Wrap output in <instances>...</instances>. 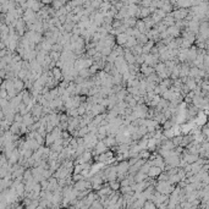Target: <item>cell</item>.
I'll use <instances>...</instances> for the list:
<instances>
[{"label":"cell","instance_id":"obj_7","mask_svg":"<svg viewBox=\"0 0 209 209\" xmlns=\"http://www.w3.org/2000/svg\"><path fill=\"white\" fill-rule=\"evenodd\" d=\"M169 105H170V100H168V99H164V98L162 97L160 102H159V104L157 105L155 109H157V110H159V111H162V110H164V109H165V108H168Z\"/></svg>","mask_w":209,"mask_h":209},{"label":"cell","instance_id":"obj_1","mask_svg":"<svg viewBox=\"0 0 209 209\" xmlns=\"http://www.w3.org/2000/svg\"><path fill=\"white\" fill-rule=\"evenodd\" d=\"M157 191H159L160 193H164V195H170L171 192L174 191L175 188V185L170 183L169 181H158L157 180V186H155Z\"/></svg>","mask_w":209,"mask_h":209},{"label":"cell","instance_id":"obj_13","mask_svg":"<svg viewBox=\"0 0 209 209\" xmlns=\"http://www.w3.org/2000/svg\"><path fill=\"white\" fill-rule=\"evenodd\" d=\"M109 186L111 190L114 191H119L121 188V183H120V180H114V181H109Z\"/></svg>","mask_w":209,"mask_h":209},{"label":"cell","instance_id":"obj_6","mask_svg":"<svg viewBox=\"0 0 209 209\" xmlns=\"http://www.w3.org/2000/svg\"><path fill=\"white\" fill-rule=\"evenodd\" d=\"M129 39V36L126 34V33H120V34L116 36V43H118L119 45H125L126 44V42Z\"/></svg>","mask_w":209,"mask_h":209},{"label":"cell","instance_id":"obj_14","mask_svg":"<svg viewBox=\"0 0 209 209\" xmlns=\"http://www.w3.org/2000/svg\"><path fill=\"white\" fill-rule=\"evenodd\" d=\"M129 94V92H127V88H122L120 89L118 93H116V97H118L119 100H125V98H126V96Z\"/></svg>","mask_w":209,"mask_h":209},{"label":"cell","instance_id":"obj_15","mask_svg":"<svg viewBox=\"0 0 209 209\" xmlns=\"http://www.w3.org/2000/svg\"><path fill=\"white\" fill-rule=\"evenodd\" d=\"M54 143H55V138H54V136H53V133L50 132V133H48L47 137H45V146H47V147H50V146L54 144Z\"/></svg>","mask_w":209,"mask_h":209},{"label":"cell","instance_id":"obj_11","mask_svg":"<svg viewBox=\"0 0 209 209\" xmlns=\"http://www.w3.org/2000/svg\"><path fill=\"white\" fill-rule=\"evenodd\" d=\"M147 177H148V174L142 172V171H138V172L135 175V181H136V182H141V181H144Z\"/></svg>","mask_w":209,"mask_h":209},{"label":"cell","instance_id":"obj_12","mask_svg":"<svg viewBox=\"0 0 209 209\" xmlns=\"http://www.w3.org/2000/svg\"><path fill=\"white\" fill-rule=\"evenodd\" d=\"M78 75L81 77H83V78H89V77H92V75H90V72H89V69H87V68H83V69H81L80 71H78Z\"/></svg>","mask_w":209,"mask_h":209},{"label":"cell","instance_id":"obj_17","mask_svg":"<svg viewBox=\"0 0 209 209\" xmlns=\"http://www.w3.org/2000/svg\"><path fill=\"white\" fill-rule=\"evenodd\" d=\"M179 28H176V27H170L169 29H168V33H169V36H171V37H176L177 34H179Z\"/></svg>","mask_w":209,"mask_h":209},{"label":"cell","instance_id":"obj_18","mask_svg":"<svg viewBox=\"0 0 209 209\" xmlns=\"http://www.w3.org/2000/svg\"><path fill=\"white\" fill-rule=\"evenodd\" d=\"M142 15H143V16L148 15V10H143V11H142Z\"/></svg>","mask_w":209,"mask_h":209},{"label":"cell","instance_id":"obj_2","mask_svg":"<svg viewBox=\"0 0 209 209\" xmlns=\"http://www.w3.org/2000/svg\"><path fill=\"white\" fill-rule=\"evenodd\" d=\"M108 149H109V147L104 143V141H98V143L96 144V147L93 149V155L96 157V155H99L102 153H105Z\"/></svg>","mask_w":209,"mask_h":209},{"label":"cell","instance_id":"obj_9","mask_svg":"<svg viewBox=\"0 0 209 209\" xmlns=\"http://www.w3.org/2000/svg\"><path fill=\"white\" fill-rule=\"evenodd\" d=\"M150 150L148 149V148H146V149H141L139 150V154H138V158L139 159H146V160H148L149 158H150Z\"/></svg>","mask_w":209,"mask_h":209},{"label":"cell","instance_id":"obj_16","mask_svg":"<svg viewBox=\"0 0 209 209\" xmlns=\"http://www.w3.org/2000/svg\"><path fill=\"white\" fill-rule=\"evenodd\" d=\"M49 55L54 61H57V60L61 59V52H55V50H52V52H49Z\"/></svg>","mask_w":209,"mask_h":209},{"label":"cell","instance_id":"obj_10","mask_svg":"<svg viewBox=\"0 0 209 209\" xmlns=\"http://www.w3.org/2000/svg\"><path fill=\"white\" fill-rule=\"evenodd\" d=\"M131 52H132L133 54H135L136 56H137V55H141V54H143V45L138 43L137 45H135V47H133V48L131 49Z\"/></svg>","mask_w":209,"mask_h":209},{"label":"cell","instance_id":"obj_4","mask_svg":"<svg viewBox=\"0 0 209 209\" xmlns=\"http://www.w3.org/2000/svg\"><path fill=\"white\" fill-rule=\"evenodd\" d=\"M12 80L15 82V88H16V90H17L19 93H20V92H22L23 89H26V86H24V81L23 80H21L19 77H15Z\"/></svg>","mask_w":209,"mask_h":209},{"label":"cell","instance_id":"obj_3","mask_svg":"<svg viewBox=\"0 0 209 209\" xmlns=\"http://www.w3.org/2000/svg\"><path fill=\"white\" fill-rule=\"evenodd\" d=\"M162 172H163V169H160L159 166H157V165H152L148 171V176L152 179H157Z\"/></svg>","mask_w":209,"mask_h":209},{"label":"cell","instance_id":"obj_8","mask_svg":"<svg viewBox=\"0 0 209 209\" xmlns=\"http://www.w3.org/2000/svg\"><path fill=\"white\" fill-rule=\"evenodd\" d=\"M21 125H22V124H19V122L14 121L12 125L10 126V131H11L12 133H15V135H21Z\"/></svg>","mask_w":209,"mask_h":209},{"label":"cell","instance_id":"obj_5","mask_svg":"<svg viewBox=\"0 0 209 209\" xmlns=\"http://www.w3.org/2000/svg\"><path fill=\"white\" fill-rule=\"evenodd\" d=\"M138 44V40H137V38L135 37V36H131V37H129V39H127V42H126V44L124 45V48H127V49H132L135 45H137Z\"/></svg>","mask_w":209,"mask_h":209},{"label":"cell","instance_id":"obj_19","mask_svg":"<svg viewBox=\"0 0 209 209\" xmlns=\"http://www.w3.org/2000/svg\"><path fill=\"white\" fill-rule=\"evenodd\" d=\"M208 175H209V170H208Z\"/></svg>","mask_w":209,"mask_h":209}]
</instances>
